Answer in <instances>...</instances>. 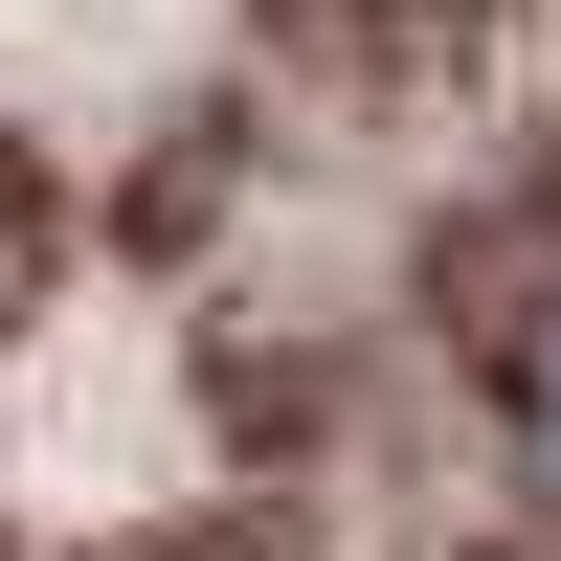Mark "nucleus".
Masks as SVG:
<instances>
[{
  "mask_svg": "<svg viewBox=\"0 0 561 561\" xmlns=\"http://www.w3.org/2000/svg\"><path fill=\"white\" fill-rule=\"evenodd\" d=\"M517 449H539V472H561V293L517 314Z\"/></svg>",
  "mask_w": 561,
  "mask_h": 561,
  "instance_id": "1",
  "label": "nucleus"
}]
</instances>
